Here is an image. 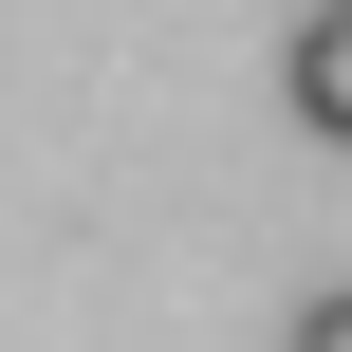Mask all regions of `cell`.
<instances>
[{
  "instance_id": "1",
  "label": "cell",
  "mask_w": 352,
  "mask_h": 352,
  "mask_svg": "<svg viewBox=\"0 0 352 352\" xmlns=\"http://www.w3.org/2000/svg\"><path fill=\"white\" fill-rule=\"evenodd\" d=\"M278 93H297V130H316V148H352V0H316V19H297Z\"/></svg>"
},
{
  "instance_id": "2",
  "label": "cell",
  "mask_w": 352,
  "mask_h": 352,
  "mask_svg": "<svg viewBox=\"0 0 352 352\" xmlns=\"http://www.w3.org/2000/svg\"><path fill=\"white\" fill-rule=\"evenodd\" d=\"M297 352H352V278H334V297H297Z\"/></svg>"
}]
</instances>
